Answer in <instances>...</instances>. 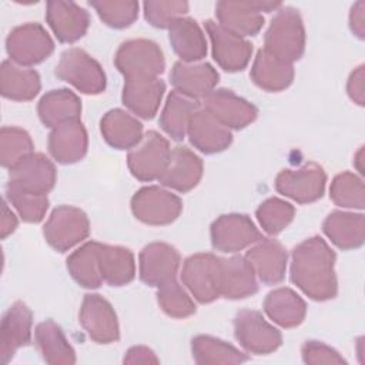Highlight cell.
Returning <instances> with one entry per match:
<instances>
[{
    "label": "cell",
    "instance_id": "13",
    "mask_svg": "<svg viewBox=\"0 0 365 365\" xmlns=\"http://www.w3.org/2000/svg\"><path fill=\"white\" fill-rule=\"evenodd\" d=\"M7 185L24 192L47 195L56 184V167L41 153H31L9 168Z\"/></svg>",
    "mask_w": 365,
    "mask_h": 365
},
{
    "label": "cell",
    "instance_id": "19",
    "mask_svg": "<svg viewBox=\"0 0 365 365\" xmlns=\"http://www.w3.org/2000/svg\"><path fill=\"white\" fill-rule=\"evenodd\" d=\"M33 312L21 301H16L3 315L0 325V361L6 365L21 346L31 341Z\"/></svg>",
    "mask_w": 365,
    "mask_h": 365
},
{
    "label": "cell",
    "instance_id": "23",
    "mask_svg": "<svg viewBox=\"0 0 365 365\" xmlns=\"http://www.w3.org/2000/svg\"><path fill=\"white\" fill-rule=\"evenodd\" d=\"M202 177L201 158L187 147H175L171 150L168 163L160 175L161 185L171 190L187 192L192 190Z\"/></svg>",
    "mask_w": 365,
    "mask_h": 365
},
{
    "label": "cell",
    "instance_id": "21",
    "mask_svg": "<svg viewBox=\"0 0 365 365\" xmlns=\"http://www.w3.org/2000/svg\"><path fill=\"white\" fill-rule=\"evenodd\" d=\"M218 73L210 63H174L170 81L175 91L180 94L197 100L205 98L218 83Z\"/></svg>",
    "mask_w": 365,
    "mask_h": 365
},
{
    "label": "cell",
    "instance_id": "15",
    "mask_svg": "<svg viewBox=\"0 0 365 365\" xmlns=\"http://www.w3.org/2000/svg\"><path fill=\"white\" fill-rule=\"evenodd\" d=\"M261 232L244 214H225L211 225V244L221 252H237L257 242Z\"/></svg>",
    "mask_w": 365,
    "mask_h": 365
},
{
    "label": "cell",
    "instance_id": "20",
    "mask_svg": "<svg viewBox=\"0 0 365 365\" xmlns=\"http://www.w3.org/2000/svg\"><path fill=\"white\" fill-rule=\"evenodd\" d=\"M46 20L61 43L80 40L90 26L88 13L77 3L64 0L47 1Z\"/></svg>",
    "mask_w": 365,
    "mask_h": 365
},
{
    "label": "cell",
    "instance_id": "8",
    "mask_svg": "<svg viewBox=\"0 0 365 365\" xmlns=\"http://www.w3.org/2000/svg\"><path fill=\"white\" fill-rule=\"evenodd\" d=\"M234 334L240 345L250 354L267 355L282 344L281 332L254 309H240L234 318Z\"/></svg>",
    "mask_w": 365,
    "mask_h": 365
},
{
    "label": "cell",
    "instance_id": "43",
    "mask_svg": "<svg viewBox=\"0 0 365 365\" xmlns=\"http://www.w3.org/2000/svg\"><path fill=\"white\" fill-rule=\"evenodd\" d=\"M295 215V208L277 197H271L261 202L257 208V220L262 230L269 235H277L288 227Z\"/></svg>",
    "mask_w": 365,
    "mask_h": 365
},
{
    "label": "cell",
    "instance_id": "28",
    "mask_svg": "<svg viewBox=\"0 0 365 365\" xmlns=\"http://www.w3.org/2000/svg\"><path fill=\"white\" fill-rule=\"evenodd\" d=\"M100 128L106 143L118 150H131L143 138V124L121 108L107 111Z\"/></svg>",
    "mask_w": 365,
    "mask_h": 365
},
{
    "label": "cell",
    "instance_id": "51",
    "mask_svg": "<svg viewBox=\"0 0 365 365\" xmlns=\"http://www.w3.org/2000/svg\"><path fill=\"white\" fill-rule=\"evenodd\" d=\"M17 227V217L14 215V212L9 208L7 202L3 201V207H1V221H0V232H1V238H6L7 235H10Z\"/></svg>",
    "mask_w": 365,
    "mask_h": 365
},
{
    "label": "cell",
    "instance_id": "52",
    "mask_svg": "<svg viewBox=\"0 0 365 365\" xmlns=\"http://www.w3.org/2000/svg\"><path fill=\"white\" fill-rule=\"evenodd\" d=\"M362 158H364V147H361V148L358 150V153L355 154V160H354V163H355V167H356V170L359 171V174H364Z\"/></svg>",
    "mask_w": 365,
    "mask_h": 365
},
{
    "label": "cell",
    "instance_id": "4",
    "mask_svg": "<svg viewBox=\"0 0 365 365\" xmlns=\"http://www.w3.org/2000/svg\"><path fill=\"white\" fill-rule=\"evenodd\" d=\"M117 70L125 77H158L165 68L160 46L147 38L124 41L114 57Z\"/></svg>",
    "mask_w": 365,
    "mask_h": 365
},
{
    "label": "cell",
    "instance_id": "47",
    "mask_svg": "<svg viewBox=\"0 0 365 365\" xmlns=\"http://www.w3.org/2000/svg\"><path fill=\"white\" fill-rule=\"evenodd\" d=\"M302 359L309 365L319 364H346V361L331 346L319 341H307L301 349Z\"/></svg>",
    "mask_w": 365,
    "mask_h": 365
},
{
    "label": "cell",
    "instance_id": "31",
    "mask_svg": "<svg viewBox=\"0 0 365 365\" xmlns=\"http://www.w3.org/2000/svg\"><path fill=\"white\" fill-rule=\"evenodd\" d=\"M264 311L271 321L282 328H294L302 324L307 305L305 301L291 288H277L264 299Z\"/></svg>",
    "mask_w": 365,
    "mask_h": 365
},
{
    "label": "cell",
    "instance_id": "7",
    "mask_svg": "<svg viewBox=\"0 0 365 365\" xmlns=\"http://www.w3.org/2000/svg\"><path fill=\"white\" fill-rule=\"evenodd\" d=\"M88 232L90 222L86 212L73 205L57 207L43 228L46 241L58 252L68 251L86 240Z\"/></svg>",
    "mask_w": 365,
    "mask_h": 365
},
{
    "label": "cell",
    "instance_id": "37",
    "mask_svg": "<svg viewBox=\"0 0 365 365\" xmlns=\"http://www.w3.org/2000/svg\"><path fill=\"white\" fill-rule=\"evenodd\" d=\"M198 110L195 100L188 98L178 91H171L160 115V125L173 140L181 141L190 124L192 114Z\"/></svg>",
    "mask_w": 365,
    "mask_h": 365
},
{
    "label": "cell",
    "instance_id": "41",
    "mask_svg": "<svg viewBox=\"0 0 365 365\" xmlns=\"http://www.w3.org/2000/svg\"><path fill=\"white\" fill-rule=\"evenodd\" d=\"M329 197L339 207L362 210L365 205L364 182L356 174L344 171L332 180Z\"/></svg>",
    "mask_w": 365,
    "mask_h": 365
},
{
    "label": "cell",
    "instance_id": "38",
    "mask_svg": "<svg viewBox=\"0 0 365 365\" xmlns=\"http://www.w3.org/2000/svg\"><path fill=\"white\" fill-rule=\"evenodd\" d=\"M192 358L198 365H225V364H242L248 356L232 346L231 344L210 336L197 335L191 341Z\"/></svg>",
    "mask_w": 365,
    "mask_h": 365
},
{
    "label": "cell",
    "instance_id": "39",
    "mask_svg": "<svg viewBox=\"0 0 365 365\" xmlns=\"http://www.w3.org/2000/svg\"><path fill=\"white\" fill-rule=\"evenodd\" d=\"M67 269L73 279L84 288H98L104 281L100 272L98 242L88 241L67 258Z\"/></svg>",
    "mask_w": 365,
    "mask_h": 365
},
{
    "label": "cell",
    "instance_id": "9",
    "mask_svg": "<svg viewBox=\"0 0 365 365\" xmlns=\"http://www.w3.org/2000/svg\"><path fill=\"white\" fill-rule=\"evenodd\" d=\"M131 211L144 224L165 225L178 218L182 211V201L161 187L148 185L133 195Z\"/></svg>",
    "mask_w": 365,
    "mask_h": 365
},
{
    "label": "cell",
    "instance_id": "32",
    "mask_svg": "<svg viewBox=\"0 0 365 365\" xmlns=\"http://www.w3.org/2000/svg\"><path fill=\"white\" fill-rule=\"evenodd\" d=\"M168 38L175 54L184 63H194L205 57L207 41L195 20L181 17L168 29Z\"/></svg>",
    "mask_w": 365,
    "mask_h": 365
},
{
    "label": "cell",
    "instance_id": "5",
    "mask_svg": "<svg viewBox=\"0 0 365 365\" xmlns=\"http://www.w3.org/2000/svg\"><path fill=\"white\" fill-rule=\"evenodd\" d=\"M282 4L277 1H231L222 0L215 4L218 24L237 36H255L264 26L262 11L278 10Z\"/></svg>",
    "mask_w": 365,
    "mask_h": 365
},
{
    "label": "cell",
    "instance_id": "26",
    "mask_svg": "<svg viewBox=\"0 0 365 365\" xmlns=\"http://www.w3.org/2000/svg\"><path fill=\"white\" fill-rule=\"evenodd\" d=\"M187 134L190 143L205 154L221 153L232 143V134L230 128L221 124L207 110H197L188 124Z\"/></svg>",
    "mask_w": 365,
    "mask_h": 365
},
{
    "label": "cell",
    "instance_id": "36",
    "mask_svg": "<svg viewBox=\"0 0 365 365\" xmlns=\"http://www.w3.org/2000/svg\"><path fill=\"white\" fill-rule=\"evenodd\" d=\"M36 345L47 364L70 365L76 362V352L68 344L63 329L54 321L40 322L34 329Z\"/></svg>",
    "mask_w": 365,
    "mask_h": 365
},
{
    "label": "cell",
    "instance_id": "1",
    "mask_svg": "<svg viewBox=\"0 0 365 365\" xmlns=\"http://www.w3.org/2000/svg\"><path fill=\"white\" fill-rule=\"evenodd\" d=\"M335 258V252L321 237L302 241L292 251L291 281L311 299L335 298L338 292Z\"/></svg>",
    "mask_w": 365,
    "mask_h": 365
},
{
    "label": "cell",
    "instance_id": "17",
    "mask_svg": "<svg viewBox=\"0 0 365 365\" xmlns=\"http://www.w3.org/2000/svg\"><path fill=\"white\" fill-rule=\"evenodd\" d=\"M204 110L227 128L234 130L247 127L258 115V110L254 104L227 88L212 90L204 98Z\"/></svg>",
    "mask_w": 365,
    "mask_h": 365
},
{
    "label": "cell",
    "instance_id": "6",
    "mask_svg": "<svg viewBox=\"0 0 365 365\" xmlns=\"http://www.w3.org/2000/svg\"><path fill=\"white\" fill-rule=\"evenodd\" d=\"M10 60L19 66H34L46 60L54 50V41L38 23L14 27L6 38Z\"/></svg>",
    "mask_w": 365,
    "mask_h": 365
},
{
    "label": "cell",
    "instance_id": "24",
    "mask_svg": "<svg viewBox=\"0 0 365 365\" xmlns=\"http://www.w3.org/2000/svg\"><path fill=\"white\" fill-rule=\"evenodd\" d=\"M255 275L264 284H278L285 277L287 250L277 240L259 238L245 254Z\"/></svg>",
    "mask_w": 365,
    "mask_h": 365
},
{
    "label": "cell",
    "instance_id": "16",
    "mask_svg": "<svg viewBox=\"0 0 365 365\" xmlns=\"http://www.w3.org/2000/svg\"><path fill=\"white\" fill-rule=\"evenodd\" d=\"M205 30L211 40L212 57L217 64L227 71H240L251 60L252 46L248 40L237 36L212 20L204 21Z\"/></svg>",
    "mask_w": 365,
    "mask_h": 365
},
{
    "label": "cell",
    "instance_id": "12",
    "mask_svg": "<svg viewBox=\"0 0 365 365\" xmlns=\"http://www.w3.org/2000/svg\"><path fill=\"white\" fill-rule=\"evenodd\" d=\"M325 182L324 168L317 163H307L295 170H282L275 178V188L299 204H308L322 197Z\"/></svg>",
    "mask_w": 365,
    "mask_h": 365
},
{
    "label": "cell",
    "instance_id": "42",
    "mask_svg": "<svg viewBox=\"0 0 365 365\" xmlns=\"http://www.w3.org/2000/svg\"><path fill=\"white\" fill-rule=\"evenodd\" d=\"M157 301L160 308L173 318H187L195 312V304L188 292L175 278L157 287Z\"/></svg>",
    "mask_w": 365,
    "mask_h": 365
},
{
    "label": "cell",
    "instance_id": "11",
    "mask_svg": "<svg viewBox=\"0 0 365 365\" xmlns=\"http://www.w3.org/2000/svg\"><path fill=\"white\" fill-rule=\"evenodd\" d=\"M218 267L220 257L210 252H198L184 261L181 281L198 302L208 304L220 297Z\"/></svg>",
    "mask_w": 365,
    "mask_h": 365
},
{
    "label": "cell",
    "instance_id": "14",
    "mask_svg": "<svg viewBox=\"0 0 365 365\" xmlns=\"http://www.w3.org/2000/svg\"><path fill=\"white\" fill-rule=\"evenodd\" d=\"M78 318L87 335L97 344H111L120 338L117 315L111 304L98 294L84 295Z\"/></svg>",
    "mask_w": 365,
    "mask_h": 365
},
{
    "label": "cell",
    "instance_id": "50",
    "mask_svg": "<svg viewBox=\"0 0 365 365\" xmlns=\"http://www.w3.org/2000/svg\"><path fill=\"white\" fill-rule=\"evenodd\" d=\"M158 358L155 354L143 345L138 346H131L125 356H124V364H158Z\"/></svg>",
    "mask_w": 365,
    "mask_h": 365
},
{
    "label": "cell",
    "instance_id": "44",
    "mask_svg": "<svg viewBox=\"0 0 365 365\" xmlns=\"http://www.w3.org/2000/svg\"><path fill=\"white\" fill-rule=\"evenodd\" d=\"M98 17L113 29H124L138 17V3L134 0H100L90 1Z\"/></svg>",
    "mask_w": 365,
    "mask_h": 365
},
{
    "label": "cell",
    "instance_id": "40",
    "mask_svg": "<svg viewBox=\"0 0 365 365\" xmlns=\"http://www.w3.org/2000/svg\"><path fill=\"white\" fill-rule=\"evenodd\" d=\"M33 140L30 134L20 127L4 125L0 130V163L11 168L24 157L33 153Z\"/></svg>",
    "mask_w": 365,
    "mask_h": 365
},
{
    "label": "cell",
    "instance_id": "45",
    "mask_svg": "<svg viewBox=\"0 0 365 365\" xmlns=\"http://www.w3.org/2000/svg\"><path fill=\"white\" fill-rule=\"evenodd\" d=\"M6 197L26 222H40L48 210L47 195L30 194L7 185Z\"/></svg>",
    "mask_w": 365,
    "mask_h": 365
},
{
    "label": "cell",
    "instance_id": "49",
    "mask_svg": "<svg viewBox=\"0 0 365 365\" xmlns=\"http://www.w3.org/2000/svg\"><path fill=\"white\" fill-rule=\"evenodd\" d=\"M349 27L351 31L358 37H365V1H356L349 11Z\"/></svg>",
    "mask_w": 365,
    "mask_h": 365
},
{
    "label": "cell",
    "instance_id": "2",
    "mask_svg": "<svg viewBox=\"0 0 365 365\" xmlns=\"http://www.w3.org/2000/svg\"><path fill=\"white\" fill-rule=\"evenodd\" d=\"M264 50L289 64L302 57L305 29L297 9L281 6L277 10L264 36Z\"/></svg>",
    "mask_w": 365,
    "mask_h": 365
},
{
    "label": "cell",
    "instance_id": "33",
    "mask_svg": "<svg viewBox=\"0 0 365 365\" xmlns=\"http://www.w3.org/2000/svg\"><path fill=\"white\" fill-rule=\"evenodd\" d=\"M250 77L265 91H281L292 83L294 67L261 48L254 58Z\"/></svg>",
    "mask_w": 365,
    "mask_h": 365
},
{
    "label": "cell",
    "instance_id": "27",
    "mask_svg": "<svg viewBox=\"0 0 365 365\" xmlns=\"http://www.w3.org/2000/svg\"><path fill=\"white\" fill-rule=\"evenodd\" d=\"M87 131L80 120L57 125L48 134V153L60 164H74L87 153Z\"/></svg>",
    "mask_w": 365,
    "mask_h": 365
},
{
    "label": "cell",
    "instance_id": "34",
    "mask_svg": "<svg viewBox=\"0 0 365 365\" xmlns=\"http://www.w3.org/2000/svg\"><path fill=\"white\" fill-rule=\"evenodd\" d=\"M41 88L36 70L20 67L11 60H4L0 67V93L14 101L33 100Z\"/></svg>",
    "mask_w": 365,
    "mask_h": 365
},
{
    "label": "cell",
    "instance_id": "10",
    "mask_svg": "<svg viewBox=\"0 0 365 365\" xmlns=\"http://www.w3.org/2000/svg\"><path fill=\"white\" fill-rule=\"evenodd\" d=\"M171 148L168 141L157 131H147L141 141L134 145L127 155V165L131 174L141 181L158 180L163 174Z\"/></svg>",
    "mask_w": 365,
    "mask_h": 365
},
{
    "label": "cell",
    "instance_id": "48",
    "mask_svg": "<svg viewBox=\"0 0 365 365\" xmlns=\"http://www.w3.org/2000/svg\"><path fill=\"white\" fill-rule=\"evenodd\" d=\"M364 90H365V68L364 66H359L351 73L346 84V91L354 103H356L358 106H364L365 103Z\"/></svg>",
    "mask_w": 365,
    "mask_h": 365
},
{
    "label": "cell",
    "instance_id": "18",
    "mask_svg": "<svg viewBox=\"0 0 365 365\" xmlns=\"http://www.w3.org/2000/svg\"><path fill=\"white\" fill-rule=\"evenodd\" d=\"M138 261L140 279L147 285L160 287L175 278L181 257L170 244L151 242L141 250Z\"/></svg>",
    "mask_w": 365,
    "mask_h": 365
},
{
    "label": "cell",
    "instance_id": "29",
    "mask_svg": "<svg viewBox=\"0 0 365 365\" xmlns=\"http://www.w3.org/2000/svg\"><path fill=\"white\" fill-rule=\"evenodd\" d=\"M37 113L46 127L54 128L64 123L78 120L81 114V101L68 88L50 90L40 98Z\"/></svg>",
    "mask_w": 365,
    "mask_h": 365
},
{
    "label": "cell",
    "instance_id": "35",
    "mask_svg": "<svg viewBox=\"0 0 365 365\" xmlns=\"http://www.w3.org/2000/svg\"><path fill=\"white\" fill-rule=\"evenodd\" d=\"M98 262L103 281L111 287H121L135 277L134 255L128 248L98 242Z\"/></svg>",
    "mask_w": 365,
    "mask_h": 365
},
{
    "label": "cell",
    "instance_id": "3",
    "mask_svg": "<svg viewBox=\"0 0 365 365\" xmlns=\"http://www.w3.org/2000/svg\"><path fill=\"white\" fill-rule=\"evenodd\" d=\"M54 74L84 94H100L107 83L98 61L77 47L61 53Z\"/></svg>",
    "mask_w": 365,
    "mask_h": 365
},
{
    "label": "cell",
    "instance_id": "46",
    "mask_svg": "<svg viewBox=\"0 0 365 365\" xmlns=\"http://www.w3.org/2000/svg\"><path fill=\"white\" fill-rule=\"evenodd\" d=\"M144 9V17L145 20L158 29H170V26L182 17L188 11V3L187 1H178V0H148L143 4Z\"/></svg>",
    "mask_w": 365,
    "mask_h": 365
},
{
    "label": "cell",
    "instance_id": "25",
    "mask_svg": "<svg viewBox=\"0 0 365 365\" xmlns=\"http://www.w3.org/2000/svg\"><path fill=\"white\" fill-rule=\"evenodd\" d=\"M218 287L220 297L228 299L245 298L258 291L255 272L245 257L220 258Z\"/></svg>",
    "mask_w": 365,
    "mask_h": 365
},
{
    "label": "cell",
    "instance_id": "22",
    "mask_svg": "<svg viewBox=\"0 0 365 365\" xmlns=\"http://www.w3.org/2000/svg\"><path fill=\"white\" fill-rule=\"evenodd\" d=\"M165 83L158 77H130L123 86V104L135 115L151 120L160 107Z\"/></svg>",
    "mask_w": 365,
    "mask_h": 365
},
{
    "label": "cell",
    "instance_id": "30",
    "mask_svg": "<svg viewBox=\"0 0 365 365\" xmlns=\"http://www.w3.org/2000/svg\"><path fill=\"white\" fill-rule=\"evenodd\" d=\"M325 235L341 250L358 248L365 240V218L362 214L332 211L324 221Z\"/></svg>",
    "mask_w": 365,
    "mask_h": 365
}]
</instances>
